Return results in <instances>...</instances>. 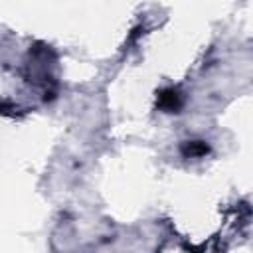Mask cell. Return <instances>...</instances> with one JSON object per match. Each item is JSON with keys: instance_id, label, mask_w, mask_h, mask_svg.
Masks as SVG:
<instances>
[{"instance_id": "6da1fadb", "label": "cell", "mask_w": 253, "mask_h": 253, "mask_svg": "<svg viewBox=\"0 0 253 253\" xmlns=\"http://www.w3.org/2000/svg\"><path fill=\"white\" fill-rule=\"evenodd\" d=\"M156 107L166 111V113H180L182 109V95L178 89L174 87H166L158 93V99H156Z\"/></svg>"}, {"instance_id": "7a4b0ae2", "label": "cell", "mask_w": 253, "mask_h": 253, "mask_svg": "<svg viewBox=\"0 0 253 253\" xmlns=\"http://www.w3.org/2000/svg\"><path fill=\"white\" fill-rule=\"evenodd\" d=\"M180 152L186 158H200V156H206L210 152V146L204 140H188V142L182 144Z\"/></svg>"}]
</instances>
